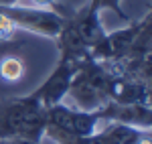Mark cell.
I'll list each match as a JSON object with an SVG mask.
<instances>
[{"label": "cell", "instance_id": "3957f363", "mask_svg": "<svg viewBox=\"0 0 152 144\" xmlns=\"http://www.w3.org/2000/svg\"><path fill=\"white\" fill-rule=\"evenodd\" d=\"M112 79L114 75L105 71L99 61L91 57L81 59L77 61V69L73 73L65 97H69L73 108L77 110H102L107 102H112Z\"/></svg>", "mask_w": 152, "mask_h": 144}, {"label": "cell", "instance_id": "4fadbf2b", "mask_svg": "<svg viewBox=\"0 0 152 144\" xmlns=\"http://www.w3.org/2000/svg\"><path fill=\"white\" fill-rule=\"evenodd\" d=\"M23 4V0H0V6H16Z\"/></svg>", "mask_w": 152, "mask_h": 144}, {"label": "cell", "instance_id": "5b68a950", "mask_svg": "<svg viewBox=\"0 0 152 144\" xmlns=\"http://www.w3.org/2000/svg\"><path fill=\"white\" fill-rule=\"evenodd\" d=\"M0 12L14 24V29H23L33 35H41L47 39H55L65 24V16L55 10H45V8H35V6H0Z\"/></svg>", "mask_w": 152, "mask_h": 144}, {"label": "cell", "instance_id": "9c48e42d", "mask_svg": "<svg viewBox=\"0 0 152 144\" xmlns=\"http://www.w3.org/2000/svg\"><path fill=\"white\" fill-rule=\"evenodd\" d=\"M91 144H152V132L150 128L107 124L91 136Z\"/></svg>", "mask_w": 152, "mask_h": 144}, {"label": "cell", "instance_id": "52a82bcc", "mask_svg": "<svg viewBox=\"0 0 152 144\" xmlns=\"http://www.w3.org/2000/svg\"><path fill=\"white\" fill-rule=\"evenodd\" d=\"M75 69H77L75 61H67V59L59 57L57 65H55L53 71L49 73V77L37 87L35 91H31L33 97L45 110L61 104L65 99V96H67V89H69V83H71V79H73Z\"/></svg>", "mask_w": 152, "mask_h": 144}, {"label": "cell", "instance_id": "8992f818", "mask_svg": "<svg viewBox=\"0 0 152 144\" xmlns=\"http://www.w3.org/2000/svg\"><path fill=\"white\" fill-rule=\"evenodd\" d=\"M150 20H152V14L146 12L142 20H134V23H128L124 29L105 33L104 39L91 49V59H95V61H118V59H122L128 53V49L132 47V43L136 41V37L140 35V31Z\"/></svg>", "mask_w": 152, "mask_h": 144}, {"label": "cell", "instance_id": "6da1fadb", "mask_svg": "<svg viewBox=\"0 0 152 144\" xmlns=\"http://www.w3.org/2000/svg\"><path fill=\"white\" fill-rule=\"evenodd\" d=\"M99 12L102 10L97 8V4L89 0L81 8L65 16V24L55 37L61 59L77 63L91 57V49L105 35V29L99 20Z\"/></svg>", "mask_w": 152, "mask_h": 144}, {"label": "cell", "instance_id": "277c9868", "mask_svg": "<svg viewBox=\"0 0 152 144\" xmlns=\"http://www.w3.org/2000/svg\"><path fill=\"white\" fill-rule=\"evenodd\" d=\"M102 124L97 112H85L63 102L47 110L45 134L55 144H91V136Z\"/></svg>", "mask_w": 152, "mask_h": 144}, {"label": "cell", "instance_id": "ba28073f", "mask_svg": "<svg viewBox=\"0 0 152 144\" xmlns=\"http://www.w3.org/2000/svg\"><path fill=\"white\" fill-rule=\"evenodd\" d=\"M99 120L105 124H126L136 128H150L152 126V110L142 104H118L107 102L102 110H95Z\"/></svg>", "mask_w": 152, "mask_h": 144}, {"label": "cell", "instance_id": "8fae6325", "mask_svg": "<svg viewBox=\"0 0 152 144\" xmlns=\"http://www.w3.org/2000/svg\"><path fill=\"white\" fill-rule=\"evenodd\" d=\"M91 2H95V4H97V8H99V10L110 8L112 12H116L122 20H128V14L122 10V0H91Z\"/></svg>", "mask_w": 152, "mask_h": 144}, {"label": "cell", "instance_id": "7a4b0ae2", "mask_svg": "<svg viewBox=\"0 0 152 144\" xmlns=\"http://www.w3.org/2000/svg\"><path fill=\"white\" fill-rule=\"evenodd\" d=\"M47 110L33 94L6 97L0 102V138H28L41 142L45 134Z\"/></svg>", "mask_w": 152, "mask_h": 144}, {"label": "cell", "instance_id": "30bf717a", "mask_svg": "<svg viewBox=\"0 0 152 144\" xmlns=\"http://www.w3.org/2000/svg\"><path fill=\"white\" fill-rule=\"evenodd\" d=\"M24 75V63L14 55H2L0 57V79L14 83Z\"/></svg>", "mask_w": 152, "mask_h": 144}, {"label": "cell", "instance_id": "7c38bea8", "mask_svg": "<svg viewBox=\"0 0 152 144\" xmlns=\"http://www.w3.org/2000/svg\"><path fill=\"white\" fill-rule=\"evenodd\" d=\"M0 144H41V142H35V140H28V138H0Z\"/></svg>", "mask_w": 152, "mask_h": 144}]
</instances>
